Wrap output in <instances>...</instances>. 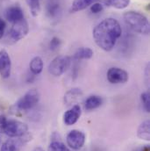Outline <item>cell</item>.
<instances>
[{"label": "cell", "mask_w": 150, "mask_h": 151, "mask_svg": "<svg viewBox=\"0 0 150 151\" xmlns=\"http://www.w3.org/2000/svg\"><path fill=\"white\" fill-rule=\"evenodd\" d=\"M121 34L122 29L119 22L113 18H108L95 27L92 35L98 47L109 52L115 47Z\"/></svg>", "instance_id": "obj_1"}, {"label": "cell", "mask_w": 150, "mask_h": 151, "mask_svg": "<svg viewBox=\"0 0 150 151\" xmlns=\"http://www.w3.org/2000/svg\"><path fill=\"white\" fill-rule=\"evenodd\" d=\"M124 21L126 26L131 28L133 32L149 35L150 33V25L148 18L141 12L129 11L123 15Z\"/></svg>", "instance_id": "obj_2"}, {"label": "cell", "mask_w": 150, "mask_h": 151, "mask_svg": "<svg viewBox=\"0 0 150 151\" xmlns=\"http://www.w3.org/2000/svg\"><path fill=\"white\" fill-rule=\"evenodd\" d=\"M27 125L16 119H7L4 125L0 126V134H4L11 138L24 136L27 134Z\"/></svg>", "instance_id": "obj_3"}, {"label": "cell", "mask_w": 150, "mask_h": 151, "mask_svg": "<svg viewBox=\"0 0 150 151\" xmlns=\"http://www.w3.org/2000/svg\"><path fill=\"white\" fill-rule=\"evenodd\" d=\"M39 101V93L36 89L29 90L14 105L17 112H27L34 108Z\"/></svg>", "instance_id": "obj_4"}, {"label": "cell", "mask_w": 150, "mask_h": 151, "mask_svg": "<svg viewBox=\"0 0 150 151\" xmlns=\"http://www.w3.org/2000/svg\"><path fill=\"white\" fill-rule=\"evenodd\" d=\"M71 58L67 55H59L55 57L48 65V72L54 76L63 75L70 67Z\"/></svg>", "instance_id": "obj_5"}, {"label": "cell", "mask_w": 150, "mask_h": 151, "mask_svg": "<svg viewBox=\"0 0 150 151\" xmlns=\"http://www.w3.org/2000/svg\"><path fill=\"white\" fill-rule=\"evenodd\" d=\"M28 32H29V25L27 21L25 19H23L18 22L13 23L9 32V37L13 42H17L26 37Z\"/></svg>", "instance_id": "obj_6"}, {"label": "cell", "mask_w": 150, "mask_h": 151, "mask_svg": "<svg viewBox=\"0 0 150 151\" xmlns=\"http://www.w3.org/2000/svg\"><path fill=\"white\" fill-rule=\"evenodd\" d=\"M29 141H31V136H29L27 134L21 137L8 139L2 144L0 151H20L24 145Z\"/></svg>", "instance_id": "obj_7"}, {"label": "cell", "mask_w": 150, "mask_h": 151, "mask_svg": "<svg viewBox=\"0 0 150 151\" xmlns=\"http://www.w3.org/2000/svg\"><path fill=\"white\" fill-rule=\"evenodd\" d=\"M85 134L82 131L76 129L71 130L68 134L66 138L68 146L74 150H79L80 149H82L85 143Z\"/></svg>", "instance_id": "obj_8"}, {"label": "cell", "mask_w": 150, "mask_h": 151, "mask_svg": "<svg viewBox=\"0 0 150 151\" xmlns=\"http://www.w3.org/2000/svg\"><path fill=\"white\" fill-rule=\"evenodd\" d=\"M106 76H107V80L113 84L125 83L129 79V75L126 70L117 67L109 69Z\"/></svg>", "instance_id": "obj_9"}, {"label": "cell", "mask_w": 150, "mask_h": 151, "mask_svg": "<svg viewBox=\"0 0 150 151\" xmlns=\"http://www.w3.org/2000/svg\"><path fill=\"white\" fill-rule=\"evenodd\" d=\"M11 71V61L9 54L4 50H0V76L2 78H9Z\"/></svg>", "instance_id": "obj_10"}, {"label": "cell", "mask_w": 150, "mask_h": 151, "mask_svg": "<svg viewBox=\"0 0 150 151\" xmlns=\"http://www.w3.org/2000/svg\"><path fill=\"white\" fill-rule=\"evenodd\" d=\"M82 109L79 105H74L70 109L66 111L63 114V122L66 126H72L80 119Z\"/></svg>", "instance_id": "obj_11"}, {"label": "cell", "mask_w": 150, "mask_h": 151, "mask_svg": "<svg viewBox=\"0 0 150 151\" xmlns=\"http://www.w3.org/2000/svg\"><path fill=\"white\" fill-rule=\"evenodd\" d=\"M62 13L61 0H47V15L52 20H57Z\"/></svg>", "instance_id": "obj_12"}, {"label": "cell", "mask_w": 150, "mask_h": 151, "mask_svg": "<svg viewBox=\"0 0 150 151\" xmlns=\"http://www.w3.org/2000/svg\"><path fill=\"white\" fill-rule=\"evenodd\" d=\"M5 18L9 22L13 24L24 19V12L19 5H12L6 9Z\"/></svg>", "instance_id": "obj_13"}, {"label": "cell", "mask_w": 150, "mask_h": 151, "mask_svg": "<svg viewBox=\"0 0 150 151\" xmlns=\"http://www.w3.org/2000/svg\"><path fill=\"white\" fill-rule=\"evenodd\" d=\"M103 1L104 0H74L71 4L70 12L71 13H75L90 7L91 4H93L96 2H103Z\"/></svg>", "instance_id": "obj_14"}, {"label": "cell", "mask_w": 150, "mask_h": 151, "mask_svg": "<svg viewBox=\"0 0 150 151\" xmlns=\"http://www.w3.org/2000/svg\"><path fill=\"white\" fill-rule=\"evenodd\" d=\"M102 103H103V99L101 97L97 96V95L90 96L84 101V109L87 111H91V110L97 109L102 105Z\"/></svg>", "instance_id": "obj_15"}, {"label": "cell", "mask_w": 150, "mask_h": 151, "mask_svg": "<svg viewBox=\"0 0 150 151\" xmlns=\"http://www.w3.org/2000/svg\"><path fill=\"white\" fill-rule=\"evenodd\" d=\"M137 136L143 141L149 142L150 141V122L149 120L143 121L138 127Z\"/></svg>", "instance_id": "obj_16"}, {"label": "cell", "mask_w": 150, "mask_h": 151, "mask_svg": "<svg viewBox=\"0 0 150 151\" xmlns=\"http://www.w3.org/2000/svg\"><path fill=\"white\" fill-rule=\"evenodd\" d=\"M94 55V52L90 47H80L78 48L73 55V59L75 60H88L90 59Z\"/></svg>", "instance_id": "obj_17"}, {"label": "cell", "mask_w": 150, "mask_h": 151, "mask_svg": "<svg viewBox=\"0 0 150 151\" xmlns=\"http://www.w3.org/2000/svg\"><path fill=\"white\" fill-rule=\"evenodd\" d=\"M43 67H44V63L42 59L39 56H35L34 57L29 64V68L31 72L34 75H39L42 72L43 70Z\"/></svg>", "instance_id": "obj_18"}, {"label": "cell", "mask_w": 150, "mask_h": 151, "mask_svg": "<svg viewBox=\"0 0 150 151\" xmlns=\"http://www.w3.org/2000/svg\"><path fill=\"white\" fill-rule=\"evenodd\" d=\"M81 97H82V91H80V89H71L64 96V101L68 106L72 105L75 103Z\"/></svg>", "instance_id": "obj_19"}, {"label": "cell", "mask_w": 150, "mask_h": 151, "mask_svg": "<svg viewBox=\"0 0 150 151\" xmlns=\"http://www.w3.org/2000/svg\"><path fill=\"white\" fill-rule=\"evenodd\" d=\"M31 14L34 17H37L40 12V0H26Z\"/></svg>", "instance_id": "obj_20"}, {"label": "cell", "mask_w": 150, "mask_h": 151, "mask_svg": "<svg viewBox=\"0 0 150 151\" xmlns=\"http://www.w3.org/2000/svg\"><path fill=\"white\" fill-rule=\"evenodd\" d=\"M107 2L109 6H113L118 10L126 8L130 4V0H107Z\"/></svg>", "instance_id": "obj_21"}, {"label": "cell", "mask_w": 150, "mask_h": 151, "mask_svg": "<svg viewBox=\"0 0 150 151\" xmlns=\"http://www.w3.org/2000/svg\"><path fill=\"white\" fill-rule=\"evenodd\" d=\"M69 149L67 146H65L64 143H62L60 141H53L49 146H48V151H68Z\"/></svg>", "instance_id": "obj_22"}, {"label": "cell", "mask_w": 150, "mask_h": 151, "mask_svg": "<svg viewBox=\"0 0 150 151\" xmlns=\"http://www.w3.org/2000/svg\"><path fill=\"white\" fill-rule=\"evenodd\" d=\"M141 101L143 105V107L145 109V111L147 113H149L150 112V96L149 92L146 91V92H143L141 95Z\"/></svg>", "instance_id": "obj_23"}, {"label": "cell", "mask_w": 150, "mask_h": 151, "mask_svg": "<svg viewBox=\"0 0 150 151\" xmlns=\"http://www.w3.org/2000/svg\"><path fill=\"white\" fill-rule=\"evenodd\" d=\"M61 40L58 37H53L50 40V43H49V47L51 50H56L57 48H59V47L61 46Z\"/></svg>", "instance_id": "obj_24"}, {"label": "cell", "mask_w": 150, "mask_h": 151, "mask_svg": "<svg viewBox=\"0 0 150 151\" xmlns=\"http://www.w3.org/2000/svg\"><path fill=\"white\" fill-rule=\"evenodd\" d=\"M5 27H6V24H5L4 20L0 19V39H2V37L4 35Z\"/></svg>", "instance_id": "obj_25"}, {"label": "cell", "mask_w": 150, "mask_h": 151, "mask_svg": "<svg viewBox=\"0 0 150 151\" xmlns=\"http://www.w3.org/2000/svg\"><path fill=\"white\" fill-rule=\"evenodd\" d=\"M7 121V118L4 115H0V126H3L5 124V122Z\"/></svg>", "instance_id": "obj_26"}, {"label": "cell", "mask_w": 150, "mask_h": 151, "mask_svg": "<svg viewBox=\"0 0 150 151\" xmlns=\"http://www.w3.org/2000/svg\"><path fill=\"white\" fill-rule=\"evenodd\" d=\"M34 151H44V150H43V149H41L40 147H37V148H36V149H35Z\"/></svg>", "instance_id": "obj_27"}, {"label": "cell", "mask_w": 150, "mask_h": 151, "mask_svg": "<svg viewBox=\"0 0 150 151\" xmlns=\"http://www.w3.org/2000/svg\"><path fill=\"white\" fill-rule=\"evenodd\" d=\"M0 144H1V136H0Z\"/></svg>", "instance_id": "obj_28"}, {"label": "cell", "mask_w": 150, "mask_h": 151, "mask_svg": "<svg viewBox=\"0 0 150 151\" xmlns=\"http://www.w3.org/2000/svg\"><path fill=\"white\" fill-rule=\"evenodd\" d=\"M135 151H141V150H135Z\"/></svg>", "instance_id": "obj_29"}, {"label": "cell", "mask_w": 150, "mask_h": 151, "mask_svg": "<svg viewBox=\"0 0 150 151\" xmlns=\"http://www.w3.org/2000/svg\"><path fill=\"white\" fill-rule=\"evenodd\" d=\"M68 151H70V150H68Z\"/></svg>", "instance_id": "obj_30"}]
</instances>
